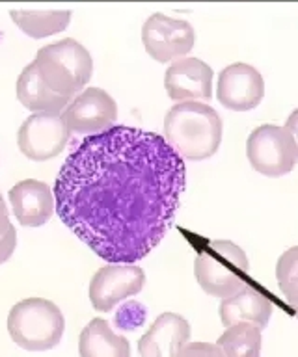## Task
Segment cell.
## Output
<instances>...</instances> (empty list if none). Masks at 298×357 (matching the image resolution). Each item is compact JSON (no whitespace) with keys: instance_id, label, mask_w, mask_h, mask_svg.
<instances>
[{"instance_id":"obj_1","label":"cell","mask_w":298,"mask_h":357,"mask_svg":"<svg viewBox=\"0 0 298 357\" xmlns=\"http://www.w3.org/2000/svg\"><path fill=\"white\" fill-rule=\"evenodd\" d=\"M185 186V160L164 136L114 125L66 158L54 201L64 225L97 257L135 264L172 229Z\"/></svg>"},{"instance_id":"obj_2","label":"cell","mask_w":298,"mask_h":357,"mask_svg":"<svg viewBox=\"0 0 298 357\" xmlns=\"http://www.w3.org/2000/svg\"><path fill=\"white\" fill-rule=\"evenodd\" d=\"M164 139L183 160L211 158L222 142V117L196 100L174 105L164 117Z\"/></svg>"},{"instance_id":"obj_3","label":"cell","mask_w":298,"mask_h":357,"mask_svg":"<svg viewBox=\"0 0 298 357\" xmlns=\"http://www.w3.org/2000/svg\"><path fill=\"white\" fill-rule=\"evenodd\" d=\"M36 69L52 93L73 100L80 89L90 82L94 60L77 39L66 38L45 45L36 54Z\"/></svg>"},{"instance_id":"obj_4","label":"cell","mask_w":298,"mask_h":357,"mask_svg":"<svg viewBox=\"0 0 298 357\" xmlns=\"http://www.w3.org/2000/svg\"><path fill=\"white\" fill-rule=\"evenodd\" d=\"M66 320L60 307L45 298H27L12 307L8 331L13 342L29 351L52 350L60 344Z\"/></svg>"},{"instance_id":"obj_5","label":"cell","mask_w":298,"mask_h":357,"mask_svg":"<svg viewBox=\"0 0 298 357\" xmlns=\"http://www.w3.org/2000/svg\"><path fill=\"white\" fill-rule=\"evenodd\" d=\"M250 268L246 253L230 240H213L203 248L194 262L200 287L214 298H230L246 287Z\"/></svg>"},{"instance_id":"obj_6","label":"cell","mask_w":298,"mask_h":357,"mask_svg":"<svg viewBox=\"0 0 298 357\" xmlns=\"http://www.w3.org/2000/svg\"><path fill=\"white\" fill-rule=\"evenodd\" d=\"M246 156L253 169L261 175L281 177L297 166V139L285 127L261 125L248 136Z\"/></svg>"},{"instance_id":"obj_7","label":"cell","mask_w":298,"mask_h":357,"mask_svg":"<svg viewBox=\"0 0 298 357\" xmlns=\"http://www.w3.org/2000/svg\"><path fill=\"white\" fill-rule=\"evenodd\" d=\"M196 41L191 22L172 19L163 13H153L142 28V43L153 60L168 63L186 58Z\"/></svg>"},{"instance_id":"obj_8","label":"cell","mask_w":298,"mask_h":357,"mask_svg":"<svg viewBox=\"0 0 298 357\" xmlns=\"http://www.w3.org/2000/svg\"><path fill=\"white\" fill-rule=\"evenodd\" d=\"M71 130L62 114H32L17 132V145L27 158L45 162L66 149Z\"/></svg>"},{"instance_id":"obj_9","label":"cell","mask_w":298,"mask_h":357,"mask_svg":"<svg viewBox=\"0 0 298 357\" xmlns=\"http://www.w3.org/2000/svg\"><path fill=\"white\" fill-rule=\"evenodd\" d=\"M146 273L136 264H107L90 281V301L99 312H110L119 301L133 298L144 289Z\"/></svg>"},{"instance_id":"obj_10","label":"cell","mask_w":298,"mask_h":357,"mask_svg":"<svg viewBox=\"0 0 298 357\" xmlns=\"http://www.w3.org/2000/svg\"><path fill=\"white\" fill-rule=\"evenodd\" d=\"M62 117L71 132L96 136L114 127L118 105L105 89L88 88L69 102Z\"/></svg>"},{"instance_id":"obj_11","label":"cell","mask_w":298,"mask_h":357,"mask_svg":"<svg viewBox=\"0 0 298 357\" xmlns=\"http://www.w3.org/2000/svg\"><path fill=\"white\" fill-rule=\"evenodd\" d=\"M265 80L255 67L237 61L218 75L216 99L228 110L248 112L258 108L263 100Z\"/></svg>"},{"instance_id":"obj_12","label":"cell","mask_w":298,"mask_h":357,"mask_svg":"<svg viewBox=\"0 0 298 357\" xmlns=\"http://www.w3.org/2000/svg\"><path fill=\"white\" fill-rule=\"evenodd\" d=\"M164 88L172 100L192 102L213 97V69L200 58H181L168 67Z\"/></svg>"},{"instance_id":"obj_13","label":"cell","mask_w":298,"mask_h":357,"mask_svg":"<svg viewBox=\"0 0 298 357\" xmlns=\"http://www.w3.org/2000/svg\"><path fill=\"white\" fill-rule=\"evenodd\" d=\"M13 214L24 227H41L57 211V201L51 186L36 178H24L10 190Z\"/></svg>"},{"instance_id":"obj_14","label":"cell","mask_w":298,"mask_h":357,"mask_svg":"<svg viewBox=\"0 0 298 357\" xmlns=\"http://www.w3.org/2000/svg\"><path fill=\"white\" fill-rule=\"evenodd\" d=\"M191 340V324L175 312H163L138 340L140 357H179Z\"/></svg>"},{"instance_id":"obj_15","label":"cell","mask_w":298,"mask_h":357,"mask_svg":"<svg viewBox=\"0 0 298 357\" xmlns=\"http://www.w3.org/2000/svg\"><path fill=\"white\" fill-rule=\"evenodd\" d=\"M270 314H272V303L269 298L250 284L220 303V320L225 328L248 322L265 329L269 326Z\"/></svg>"},{"instance_id":"obj_16","label":"cell","mask_w":298,"mask_h":357,"mask_svg":"<svg viewBox=\"0 0 298 357\" xmlns=\"http://www.w3.org/2000/svg\"><path fill=\"white\" fill-rule=\"evenodd\" d=\"M17 99L27 110L34 114H62L71 102L66 97L52 93L40 78V73L32 61L19 75L17 80Z\"/></svg>"},{"instance_id":"obj_17","label":"cell","mask_w":298,"mask_h":357,"mask_svg":"<svg viewBox=\"0 0 298 357\" xmlns=\"http://www.w3.org/2000/svg\"><path fill=\"white\" fill-rule=\"evenodd\" d=\"M80 357H131L129 340L114 333L110 324L103 318H94L80 331Z\"/></svg>"},{"instance_id":"obj_18","label":"cell","mask_w":298,"mask_h":357,"mask_svg":"<svg viewBox=\"0 0 298 357\" xmlns=\"http://www.w3.org/2000/svg\"><path fill=\"white\" fill-rule=\"evenodd\" d=\"M12 21L23 30L27 36L34 39L49 38L58 32H64L71 21V11H27L12 10L10 11Z\"/></svg>"},{"instance_id":"obj_19","label":"cell","mask_w":298,"mask_h":357,"mask_svg":"<svg viewBox=\"0 0 298 357\" xmlns=\"http://www.w3.org/2000/svg\"><path fill=\"white\" fill-rule=\"evenodd\" d=\"M261 331L255 324H235L218 337V348L225 357H259L261 356Z\"/></svg>"},{"instance_id":"obj_20","label":"cell","mask_w":298,"mask_h":357,"mask_svg":"<svg viewBox=\"0 0 298 357\" xmlns=\"http://www.w3.org/2000/svg\"><path fill=\"white\" fill-rule=\"evenodd\" d=\"M276 279L287 303L292 309L298 307V245L281 253L276 264Z\"/></svg>"},{"instance_id":"obj_21","label":"cell","mask_w":298,"mask_h":357,"mask_svg":"<svg viewBox=\"0 0 298 357\" xmlns=\"http://www.w3.org/2000/svg\"><path fill=\"white\" fill-rule=\"evenodd\" d=\"M179 357H225L224 351L220 350L218 344L211 342H188L183 348Z\"/></svg>"},{"instance_id":"obj_22","label":"cell","mask_w":298,"mask_h":357,"mask_svg":"<svg viewBox=\"0 0 298 357\" xmlns=\"http://www.w3.org/2000/svg\"><path fill=\"white\" fill-rule=\"evenodd\" d=\"M15 245H17V233H15V227L8 233V236L2 242H0V264H4V262L13 255V251H15Z\"/></svg>"},{"instance_id":"obj_23","label":"cell","mask_w":298,"mask_h":357,"mask_svg":"<svg viewBox=\"0 0 298 357\" xmlns=\"http://www.w3.org/2000/svg\"><path fill=\"white\" fill-rule=\"evenodd\" d=\"M13 229V223L10 222V216H8L6 203L2 199V194H0V242L6 238L8 233Z\"/></svg>"},{"instance_id":"obj_24","label":"cell","mask_w":298,"mask_h":357,"mask_svg":"<svg viewBox=\"0 0 298 357\" xmlns=\"http://www.w3.org/2000/svg\"><path fill=\"white\" fill-rule=\"evenodd\" d=\"M285 128L292 134V136H295V139H297V145H298V108L297 110H292L291 116L287 117Z\"/></svg>"},{"instance_id":"obj_25","label":"cell","mask_w":298,"mask_h":357,"mask_svg":"<svg viewBox=\"0 0 298 357\" xmlns=\"http://www.w3.org/2000/svg\"><path fill=\"white\" fill-rule=\"evenodd\" d=\"M295 317L298 318V307H295Z\"/></svg>"}]
</instances>
